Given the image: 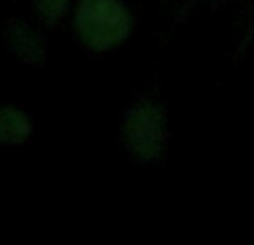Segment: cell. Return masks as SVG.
Wrapping results in <instances>:
<instances>
[{
    "instance_id": "5b68a950",
    "label": "cell",
    "mask_w": 254,
    "mask_h": 245,
    "mask_svg": "<svg viewBox=\"0 0 254 245\" xmlns=\"http://www.w3.org/2000/svg\"><path fill=\"white\" fill-rule=\"evenodd\" d=\"M71 0H31L34 11L47 27H56L65 18Z\"/></svg>"
},
{
    "instance_id": "3957f363",
    "label": "cell",
    "mask_w": 254,
    "mask_h": 245,
    "mask_svg": "<svg viewBox=\"0 0 254 245\" xmlns=\"http://www.w3.org/2000/svg\"><path fill=\"white\" fill-rule=\"evenodd\" d=\"M4 43L13 58L25 65H43L45 62V43L40 34L22 18H13L4 27Z\"/></svg>"
},
{
    "instance_id": "6da1fadb",
    "label": "cell",
    "mask_w": 254,
    "mask_h": 245,
    "mask_svg": "<svg viewBox=\"0 0 254 245\" xmlns=\"http://www.w3.org/2000/svg\"><path fill=\"white\" fill-rule=\"evenodd\" d=\"M74 29L89 52L107 54L127 43L134 29V16L123 0H78Z\"/></svg>"
},
{
    "instance_id": "7a4b0ae2",
    "label": "cell",
    "mask_w": 254,
    "mask_h": 245,
    "mask_svg": "<svg viewBox=\"0 0 254 245\" xmlns=\"http://www.w3.org/2000/svg\"><path fill=\"white\" fill-rule=\"evenodd\" d=\"M121 143L134 161L158 163L167 147V116L156 98H140L121 119Z\"/></svg>"
},
{
    "instance_id": "277c9868",
    "label": "cell",
    "mask_w": 254,
    "mask_h": 245,
    "mask_svg": "<svg viewBox=\"0 0 254 245\" xmlns=\"http://www.w3.org/2000/svg\"><path fill=\"white\" fill-rule=\"evenodd\" d=\"M34 136V121L16 105L0 107V145H27Z\"/></svg>"
}]
</instances>
